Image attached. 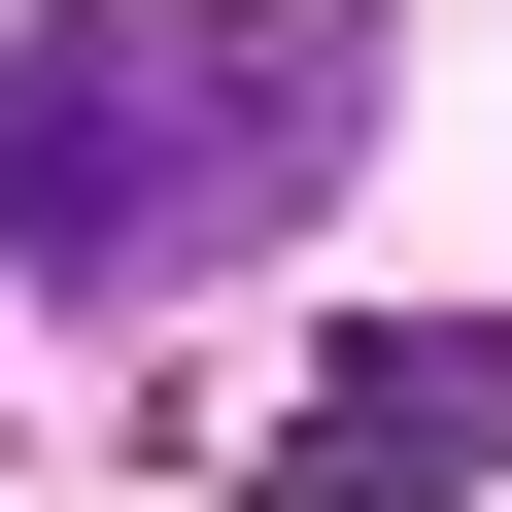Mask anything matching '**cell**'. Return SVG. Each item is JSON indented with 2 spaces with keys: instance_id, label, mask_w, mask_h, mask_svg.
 Returning a JSON list of instances; mask_svg holds the SVG:
<instances>
[{
  "instance_id": "6da1fadb",
  "label": "cell",
  "mask_w": 512,
  "mask_h": 512,
  "mask_svg": "<svg viewBox=\"0 0 512 512\" xmlns=\"http://www.w3.org/2000/svg\"><path fill=\"white\" fill-rule=\"evenodd\" d=\"M376 137V0H69V103L0 69V274H205V239H274L308 171Z\"/></svg>"
},
{
  "instance_id": "7a4b0ae2",
  "label": "cell",
  "mask_w": 512,
  "mask_h": 512,
  "mask_svg": "<svg viewBox=\"0 0 512 512\" xmlns=\"http://www.w3.org/2000/svg\"><path fill=\"white\" fill-rule=\"evenodd\" d=\"M239 478H308V512H444V478H512V308H444V342H342V376H274V410H239Z\"/></svg>"
}]
</instances>
